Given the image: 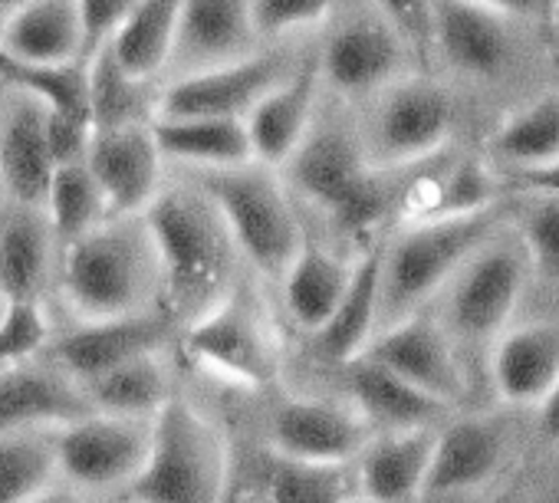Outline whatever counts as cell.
Segmentation results:
<instances>
[{
    "mask_svg": "<svg viewBox=\"0 0 559 503\" xmlns=\"http://www.w3.org/2000/svg\"><path fill=\"white\" fill-rule=\"evenodd\" d=\"M543 4V11H546V21H549V8H552V0H539Z\"/></svg>",
    "mask_w": 559,
    "mask_h": 503,
    "instance_id": "816d5d0a",
    "label": "cell"
},
{
    "mask_svg": "<svg viewBox=\"0 0 559 503\" xmlns=\"http://www.w3.org/2000/svg\"><path fill=\"white\" fill-rule=\"evenodd\" d=\"M500 220L503 207L467 217H431L405 224V230L385 247V313H415L421 300L448 287L454 274L493 237Z\"/></svg>",
    "mask_w": 559,
    "mask_h": 503,
    "instance_id": "8992f818",
    "label": "cell"
},
{
    "mask_svg": "<svg viewBox=\"0 0 559 503\" xmlns=\"http://www.w3.org/2000/svg\"><path fill=\"white\" fill-rule=\"evenodd\" d=\"M253 40L250 0H181L175 60L185 63L188 73L240 60L250 53Z\"/></svg>",
    "mask_w": 559,
    "mask_h": 503,
    "instance_id": "7402d4cb",
    "label": "cell"
},
{
    "mask_svg": "<svg viewBox=\"0 0 559 503\" xmlns=\"http://www.w3.org/2000/svg\"><path fill=\"white\" fill-rule=\"evenodd\" d=\"M139 0H76L80 24H83V40H86V57L106 47L122 21L135 11Z\"/></svg>",
    "mask_w": 559,
    "mask_h": 503,
    "instance_id": "ee69618b",
    "label": "cell"
},
{
    "mask_svg": "<svg viewBox=\"0 0 559 503\" xmlns=\"http://www.w3.org/2000/svg\"><path fill=\"white\" fill-rule=\"evenodd\" d=\"M369 8L379 11L408 40L415 57H425L435 50V44H431L435 0H369Z\"/></svg>",
    "mask_w": 559,
    "mask_h": 503,
    "instance_id": "7bdbcfd3",
    "label": "cell"
},
{
    "mask_svg": "<svg viewBox=\"0 0 559 503\" xmlns=\"http://www.w3.org/2000/svg\"><path fill=\"white\" fill-rule=\"evenodd\" d=\"M513 224L520 230V243L530 258V267L559 284V191L543 188H513Z\"/></svg>",
    "mask_w": 559,
    "mask_h": 503,
    "instance_id": "74e56055",
    "label": "cell"
},
{
    "mask_svg": "<svg viewBox=\"0 0 559 503\" xmlns=\"http://www.w3.org/2000/svg\"><path fill=\"white\" fill-rule=\"evenodd\" d=\"M270 444L276 454L310 464H346L369 444V418L323 398H290L273 411Z\"/></svg>",
    "mask_w": 559,
    "mask_h": 503,
    "instance_id": "9a60e30c",
    "label": "cell"
},
{
    "mask_svg": "<svg viewBox=\"0 0 559 503\" xmlns=\"http://www.w3.org/2000/svg\"><path fill=\"white\" fill-rule=\"evenodd\" d=\"M47 336H50V326H47L40 303H17L14 316L0 330V366L34 359L37 349L47 343Z\"/></svg>",
    "mask_w": 559,
    "mask_h": 503,
    "instance_id": "b9f144b4",
    "label": "cell"
},
{
    "mask_svg": "<svg viewBox=\"0 0 559 503\" xmlns=\"http://www.w3.org/2000/svg\"><path fill=\"white\" fill-rule=\"evenodd\" d=\"M0 80L37 99L47 112L90 119V63H24L0 47Z\"/></svg>",
    "mask_w": 559,
    "mask_h": 503,
    "instance_id": "836d02e7",
    "label": "cell"
},
{
    "mask_svg": "<svg viewBox=\"0 0 559 503\" xmlns=\"http://www.w3.org/2000/svg\"><path fill=\"white\" fill-rule=\"evenodd\" d=\"M201 191L221 214L234 247L266 277L280 280L304 243V230L287 184L276 168L247 161L237 168L201 171Z\"/></svg>",
    "mask_w": 559,
    "mask_h": 503,
    "instance_id": "3957f363",
    "label": "cell"
},
{
    "mask_svg": "<svg viewBox=\"0 0 559 503\" xmlns=\"http://www.w3.org/2000/svg\"><path fill=\"white\" fill-rule=\"evenodd\" d=\"M83 392L93 411L145 421V418H155L168 405L171 382H168L162 352H145L96 375L93 382L83 385Z\"/></svg>",
    "mask_w": 559,
    "mask_h": 503,
    "instance_id": "d6a6232c",
    "label": "cell"
},
{
    "mask_svg": "<svg viewBox=\"0 0 559 503\" xmlns=\"http://www.w3.org/2000/svg\"><path fill=\"white\" fill-rule=\"evenodd\" d=\"M14 307H17V300L14 297H8L4 290H0V330L8 326V320L14 316Z\"/></svg>",
    "mask_w": 559,
    "mask_h": 503,
    "instance_id": "681fc988",
    "label": "cell"
},
{
    "mask_svg": "<svg viewBox=\"0 0 559 503\" xmlns=\"http://www.w3.org/2000/svg\"><path fill=\"white\" fill-rule=\"evenodd\" d=\"M44 214L50 220L57 247H70L73 240H80L83 233L109 220V204L86 161L57 165Z\"/></svg>",
    "mask_w": 559,
    "mask_h": 503,
    "instance_id": "e575fe53",
    "label": "cell"
},
{
    "mask_svg": "<svg viewBox=\"0 0 559 503\" xmlns=\"http://www.w3.org/2000/svg\"><path fill=\"white\" fill-rule=\"evenodd\" d=\"M366 356H372L376 362L399 372L402 379H408L444 405H454L467 395V379L454 356L451 333L431 316L405 313L392 320L372 336Z\"/></svg>",
    "mask_w": 559,
    "mask_h": 503,
    "instance_id": "5bb4252c",
    "label": "cell"
},
{
    "mask_svg": "<svg viewBox=\"0 0 559 503\" xmlns=\"http://www.w3.org/2000/svg\"><path fill=\"white\" fill-rule=\"evenodd\" d=\"M60 474L76 487L106 490L132 483L148 457L152 424L135 418H119L106 411H90L70 424L53 428Z\"/></svg>",
    "mask_w": 559,
    "mask_h": 503,
    "instance_id": "30bf717a",
    "label": "cell"
},
{
    "mask_svg": "<svg viewBox=\"0 0 559 503\" xmlns=\"http://www.w3.org/2000/svg\"><path fill=\"white\" fill-rule=\"evenodd\" d=\"M90 411L83 385L60 366L50 369L34 359L0 366V434L60 428Z\"/></svg>",
    "mask_w": 559,
    "mask_h": 503,
    "instance_id": "ac0fdd59",
    "label": "cell"
},
{
    "mask_svg": "<svg viewBox=\"0 0 559 503\" xmlns=\"http://www.w3.org/2000/svg\"><path fill=\"white\" fill-rule=\"evenodd\" d=\"M0 47L24 63H73L86 57L76 0H24L0 31Z\"/></svg>",
    "mask_w": 559,
    "mask_h": 503,
    "instance_id": "83f0119b",
    "label": "cell"
},
{
    "mask_svg": "<svg viewBox=\"0 0 559 503\" xmlns=\"http://www.w3.org/2000/svg\"><path fill=\"white\" fill-rule=\"evenodd\" d=\"M454 132L451 96L421 76H402L379 93L366 152L379 168H402L431 158Z\"/></svg>",
    "mask_w": 559,
    "mask_h": 503,
    "instance_id": "ba28073f",
    "label": "cell"
},
{
    "mask_svg": "<svg viewBox=\"0 0 559 503\" xmlns=\"http://www.w3.org/2000/svg\"><path fill=\"white\" fill-rule=\"evenodd\" d=\"M507 188V178L497 175V165L487 158H464L451 165L444 175H438V194L431 217H467L490 207H500V194Z\"/></svg>",
    "mask_w": 559,
    "mask_h": 503,
    "instance_id": "f35d334b",
    "label": "cell"
},
{
    "mask_svg": "<svg viewBox=\"0 0 559 503\" xmlns=\"http://www.w3.org/2000/svg\"><path fill=\"white\" fill-rule=\"evenodd\" d=\"M152 132L165 158L198 171L237 168L253 161L243 119L217 116H152Z\"/></svg>",
    "mask_w": 559,
    "mask_h": 503,
    "instance_id": "4316f807",
    "label": "cell"
},
{
    "mask_svg": "<svg viewBox=\"0 0 559 503\" xmlns=\"http://www.w3.org/2000/svg\"><path fill=\"white\" fill-rule=\"evenodd\" d=\"M155 274L158 261L142 217H109L63 247V297L80 320L139 313Z\"/></svg>",
    "mask_w": 559,
    "mask_h": 503,
    "instance_id": "7a4b0ae2",
    "label": "cell"
},
{
    "mask_svg": "<svg viewBox=\"0 0 559 503\" xmlns=\"http://www.w3.org/2000/svg\"><path fill=\"white\" fill-rule=\"evenodd\" d=\"M53 175L57 158L47 135V109L21 96L0 129V184L14 204L44 211Z\"/></svg>",
    "mask_w": 559,
    "mask_h": 503,
    "instance_id": "44dd1931",
    "label": "cell"
},
{
    "mask_svg": "<svg viewBox=\"0 0 559 503\" xmlns=\"http://www.w3.org/2000/svg\"><path fill=\"white\" fill-rule=\"evenodd\" d=\"M260 503H349V480L343 464H310L276 454L263 460Z\"/></svg>",
    "mask_w": 559,
    "mask_h": 503,
    "instance_id": "d590c367",
    "label": "cell"
},
{
    "mask_svg": "<svg viewBox=\"0 0 559 503\" xmlns=\"http://www.w3.org/2000/svg\"><path fill=\"white\" fill-rule=\"evenodd\" d=\"M57 237L40 207H21L0 220V290L17 303H37L50 280Z\"/></svg>",
    "mask_w": 559,
    "mask_h": 503,
    "instance_id": "f1b7e54d",
    "label": "cell"
},
{
    "mask_svg": "<svg viewBox=\"0 0 559 503\" xmlns=\"http://www.w3.org/2000/svg\"><path fill=\"white\" fill-rule=\"evenodd\" d=\"M162 148L152 122L93 129L86 165L109 204V217H142L162 194Z\"/></svg>",
    "mask_w": 559,
    "mask_h": 503,
    "instance_id": "4fadbf2b",
    "label": "cell"
},
{
    "mask_svg": "<svg viewBox=\"0 0 559 503\" xmlns=\"http://www.w3.org/2000/svg\"><path fill=\"white\" fill-rule=\"evenodd\" d=\"M284 168L294 191L346 233L372 230L389 211V194L382 188L385 168H379L366 145L343 129L313 125Z\"/></svg>",
    "mask_w": 559,
    "mask_h": 503,
    "instance_id": "5b68a950",
    "label": "cell"
},
{
    "mask_svg": "<svg viewBox=\"0 0 559 503\" xmlns=\"http://www.w3.org/2000/svg\"><path fill=\"white\" fill-rule=\"evenodd\" d=\"M178 17L181 0H139L106 47L132 80L148 83L175 60Z\"/></svg>",
    "mask_w": 559,
    "mask_h": 503,
    "instance_id": "1f68e13d",
    "label": "cell"
},
{
    "mask_svg": "<svg viewBox=\"0 0 559 503\" xmlns=\"http://www.w3.org/2000/svg\"><path fill=\"white\" fill-rule=\"evenodd\" d=\"M408 40L379 14L346 17L323 44L320 70L323 83L346 99L379 96L402 76H408Z\"/></svg>",
    "mask_w": 559,
    "mask_h": 503,
    "instance_id": "8fae6325",
    "label": "cell"
},
{
    "mask_svg": "<svg viewBox=\"0 0 559 503\" xmlns=\"http://www.w3.org/2000/svg\"><path fill=\"white\" fill-rule=\"evenodd\" d=\"M507 451V434L493 418H457L435 434L425 496L461 493L493 477Z\"/></svg>",
    "mask_w": 559,
    "mask_h": 503,
    "instance_id": "603a6c76",
    "label": "cell"
},
{
    "mask_svg": "<svg viewBox=\"0 0 559 503\" xmlns=\"http://www.w3.org/2000/svg\"><path fill=\"white\" fill-rule=\"evenodd\" d=\"M487 158L507 178L533 175L559 161V89L513 109L487 142Z\"/></svg>",
    "mask_w": 559,
    "mask_h": 503,
    "instance_id": "f546056e",
    "label": "cell"
},
{
    "mask_svg": "<svg viewBox=\"0 0 559 503\" xmlns=\"http://www.w3.org/2000/svg\"><path fill=\"white\" fill-rule=\"evenodd\" d=\"M60 474L57 441L40 431L0 434V503H27Z\"/></svg>",
    "mask_w": 559,
    "mask_h": 503,
    "instance_id": "8d00e7d4",
    "label": "cell"
},
{
    "mask_svg": "<svg viewBox=\"0 0 559 503\" xmlns=\"http://www.w3.org/2000/svg\"><path fill=\"white\" fill-rule=\"evenodd\" d=\"M165 343H168V320L139 310V313L109 316V320H83V326L57 339L53 359L70 379L86 385L96 375L135 356L162 352Z\"/></svg>",
    "mask_w": 559,
    "mask_h": 503,
    "instance_id": "e0dca14e",
    "label": "cell"
},
{
    "mask_svg": "<svg viewBox=\"0 0 559 503\" xmlns=\"http://www.w3.org/2000/svg\"><path fill=\"white\" fill-rule=\"evenodd\" d=\"M510 17L471 4V0H435L431 44L464 76L493 80L513 60Z\"/></svg>",
    "mask_w": 559,
    "mask_h": 503,
    "instance_id": "d6986e66",
    "label": "cell"
},
{
    "mask_svg": "<svg viewBox=\"0 0 559 503\" xmlns=\"http://www.w3.org/2000/svg\"><path fill=\"white\" fill-rule=\"evenodd\" d=\"M27 503H76V496L73 493H67V490H44V493H37L34 500H27Z\"/></svg>",
    "mask_w": 559,
    "mask_h": 503,
    "instance_id": "c3c4849f",
    "label": "cell"
},
{
    "mask_svg": "<svg viewBox=\"0 0 559 503\" xmlns=\"http://www.w3.org/2000/svg\"><path fill=\"white\" fill-rule=\"evenodd\" d=\"M86 63H90V116H93V129L142 122L139 109H142V86L145 83L132 80L119 67V60L112 57L109 47H99L96 53H90Z\"/></svg>",
    "mask_w": 559,
    "mask_h": 503,
    "instance_id": "ab89813d",
    "label": "cell"
},
{
    "mask_svg": "<svg viewBox=\"0 0 559 503\" xmlns=\"http://www.w3.org/2000/svg\"><path fill=\"white\" fill-rule=\"evenodd\" d=\"M559 379V323H526L493 339L490 382L507 405L536 408Z\"/></svg>",
    "mask_w": 559,
    "mask_h": 503,
    "instance_id": "ffe728a7",
    "label": "cell"
},
{
    "mask_svg": "<svg viewBox=\"0 0 559 503\" xmlns=\"http://www.w3.org/2000/svg\"><path fill=\"white\" fill-rule=\"evenodd\" d=\"M185 349L201 369L240 388H263L276 375L270 323L243 290H227L224 300L191 320Z\"/></svg>",
    "mask_w": 559,
    "mask_h": 503,
    "instance_id": "52a82bcc",
    "label": "cell"
},
{
    "mask_svg": "<svg viewBox=\"0 0 559 503\" xmlns=\"http://www.w3.org/2000/svg\"><path fill=\"white\" fill-rule=\"evenodd\" d=\"M549 21L559 27V0H552V8H549Z\"/></svg>",
    "mask_w": 559,
    "mask_h": 503,
    "instance_id": "f907efd6",
    "label": "cell"
},
{
    "mask_svg": "<svg viewBox=\"0 0 559 503\" xmlns=\"http://www.w3.org/2000/svg\"><path fill=\"white\" fill-rule=\"evenodd\" d=\"M536 411H539V431H543V438L552 441V444H559V379L549 388V395L536 405Z\"/></svg>",
    "mask_w": 559,
    "mask_h": 503,
    "instance_id": "f6af8a7d",
    "label": "cell"
},
{
    "mask_svg": "<svg viewBox=\"0 0 559 503\" xmlns=\"http://www.w3.org/2000/svg\"><path fill=\"white\" fill-rule=\"evenodd\" d=\"M510 188H543V191H559V161L533 171V175H520V178H507Z\"/></svg>",
    "mask_w": 559,
    "mask_h": 503,
    "instance_id": "7dc6e473",
    "label": "cell"
},
{
    "mask_svg": "<svg viewBox=\"0 0 559 503\" xmlns=\"http://www.w3.org/2000/svg\"><path fill=\"white\" fill-rule=\"evenodd\" d=\"M349 280H353V264L340 261L326 247L304 237L297 258L290 261L287 274L280 277L287 313L300 323V330L317 336L343 303Z\"/></svg>",
    "mask_w": 559,
    "mask_h": 503,
    "instance_id": "4dcf8cb0",
    "label": "cell"
},
{
    "mask_svg": "<svg viewBox=\"0 0 559 503\" xmlns=\"http://www.w3.org/2000/svg\"><path fill=\"white\" fill-rule=\"evenodd\" d=\"M471 4L490 8L503 17H546L539 0H471Z\"/></svg>",
    "mask_w": 559,
    "mask_h": 503,
    "instance_id": "bcb514c9",
    "label": "cell"
},
{
    "mask_svg": "<svg viewBox=\"0 0 559 503\" xmlns=\"http://www.w3.org/2000/svg\"><path fill=\"white\" fill-rule=\"evenodd\" d=\"M523 243H484L448 284V333L467 343H487L510 323L530 274Z\"/></svg>",
    "mask_w": 559,
    "mask_h": 503,
    "instance_id": "9c48e42d",
    "label": "cell"
},
{
    "mask_svg": "<svg viewBox=\"0 0 559 503\" xmlns=\"http://www.w3.org/2000/svg\"><path fill=\"white\" fill-rule=\"evenodd\" d=\"M142 220L148 227L158 280L175 316L191 323L227 297L234 240L204 191L191 194L185 188H162Z\"/></svg>",
    "mask_w": 559,
    "mask_h": 503,
    "instance_id": "6da1fadb",
    "label": "cell"
},
{
    "mask_svg": "<svg viewBox=\"0 0 559 503\" xmlns=\"http://www.w3.org/2000/svg\"><path fill=\"white\" fill-rule=\"evenodd\" d=\"M227 451L217 428L185 398L171 395L152 418L148 457L129 483L132 503H221Z\"/></svg>",
    "mask_w": 559,
    "mask_h": 503,
    "instance_id": "277c9868",
    "label": "cell"
},
{
    "mask_svg": "<svg viewBox=\"0 0 559 503\" xmlns=\"http://www.w3.org/2000/svg\"><path fill=\"white\" fill-rule=\"evenodd\" d=\"M323 70L320 57L304 63L300 70H290L280 80L243 119L247 135L253 145V161L284 168L294 152L307 142V135L317 125V109H320V89H323Z\"/></svg>",
    "mask_w": 559,
    "mask_h": 503,
    "instance_id": "2e32d148",
    "label": "cell"
},
{
    "mask_svg": "<svg viewBox=\"0 0 559 503\" xmlns=\"http://www.w3.org/2000/svg\"><path fill=\"white\" fill-rule=\"evenodd\" d=\"M290 73L273 53H247L230 63L181 73L155 103V116H217L247 119L250 109Z\"/></svg>",
    "mask_w": 559,
    "mask_h": 503,
    "instance_id": "7c38bea8",
    "label": "cell"
},
{
    "mask_svg": "<svg viewBox=\"0 0 559 503\" xmlns=\"http://www.w3.org/2000/svg\"><path fill=\"white\" fill-rule=\"evenodd\" d=\"M336 8V0H250L257 37H287L307 31Z\"/></svg>",
    "mask_w": 559,
    "mask_h": 503,
    "instance_id": "60d3db41",
    "label": "cell"
},
{
    "mask_svg": "<svg viewBox=\"0 0 559 503\" xmlns=\"http://www.w3.org/2000/svg\"><path fill=\"white\" fill-rule=\"evenodd\" d=\"M435 454L431 428L389 431L362 451V493L369 503H412L425 496Z\"/></svg>",
    "mask_w": 559,
    "mask_h": 503,
    "instance_id": "d4e9b609",
    "label": "cell"
},
{
    "mask_svg": "<svg viewBox=\"0 0 559 503\" xmlns=\"http://www.w3.org/2000/svg\"><path fill=\"white\" fill-rule=\"evenodd\" d=\"M382 280H385V247H369L366 254L353 264V280L336 307L333 320L317 333V349L330 362H353L366 356L372 336L379 333L376 323L385 313L382 300Z\"/></svg>",
    "mask_w": 559,
    "mask_h": 503,
    "instance_id": "cb8c5ba5",
    "label": "cell"
},
{
    "mask_svg": "<svg viewBox=\"0 0 559 503\" xmlns=\"http://www.w3.org/2000/svg\"><path fill=\"white\" fill-rule=\"evenodd\" d=\"M346 388L356 408L369 418V424H382L385 431H408V428H428L448 405L435 395L421 392L399 372L385 369L372 356H359L343 366Z\"/></svg>",
    "mask_w": 559,
    "mask_h": 503,
    "instance_id": "484cf974",
    "label": "cell"
}]
</instances>
